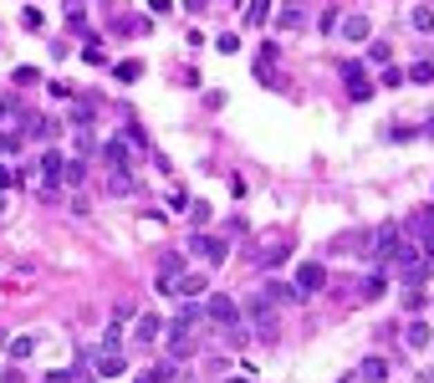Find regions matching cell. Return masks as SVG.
Wrapping results in <instances>:
<instances>
[{
    "label": "cell",
    "mask_w": 434,
    "mask_h": 383,
    "mask_svg": "<svg viewBox=\"0 0 434 383\" xmlns=\"http://www.w3.org/2000/svg\"><path fill=\"white\" fill-rule=\"evenodd\" d=\"M404 235L419 245V256L434 266V205H424V209H414L409 215V225H404Z\"/></svg>",
    "instance_id": "cell-1"
},
{
    "label": "cell",
    "mask_w": 434,
    "mask_h": 383,
    "mask_svg": "<svg viewBox=\"0 0 434 383\" xmlns=\"http://www.w3.org/2000/svg\"><path fill=\"white\" fill-rule=\"evenodd\" d=\"M205 322H215V327H225V333H235V327H240V301L225 297V292H209V297H205Z\"/></svg>",
    "instance_id": "cell-2"
},
{
    "label": "cell",
    "mask_w": 434,
    "mask_h": 383,
    "mask_svg": "<svg viewBox=\"0 0 434 383\" xmlns=\"http://www.w3.org/2000/svg\"><path fill=\"white\" fill-rule=\"evenodd\" d=\"M240 322H251L256 333H276V301L266 292H251L245 307H240Z\"/></svg>",
    "instance_id": "cell-3"
},
{
    "label": "cell",
    "mask_w": 434,
    "mask_h": 383,
    "mask_svg": "<svg viewBox=\"0 0 434 383\" xmlns=\"http://www.w3.org/2000/svg\"><path fill=\"white\" fill-rule=\"evenodd\" d=\"M399 241H404V225H399V220H384V225L373 230V261H378V271H384L388 261H393Z\"/></svg>",
    "instance_id": "cell-4"
},
{
    "label": "cell",
    "mask_w": 434,
    "mask_h": 383,
    "mask_svg": "<svg viewBox=\"0 0 434 383\" xmlns=\"http://www.w3.org/2000/svg\"><path fill=\"white\" fill-rule=\"evenodd\" d=\"M296 292L301 297H317L322 292V286H327V266H322V261H301V266H296Z\"/></svg>",
    "instance_id": "cell-5"
},
{
    "label": "cell",
    "mask_w": 434,
    "mask_h": 383,
    "mask_svg": "<svg viewBox=\"0 0 434 383\" xmlns=\"http://www.w3.org/2000/svg\"><path fill=\"white\" fill-rule=\"evenodd\" d=\"M189 250H194L200 261H209V266H220V261H225V235H205V230H194Z\"/></svg>",
    "instance_id": "cell-6"
},
{
    "label": "cell",
    "mask_w": 434,
    "mask_h": 383,
    "mask_svg": "<svg viewBox=\"0 0 434 383\" xmlns=\"http://www.w3.org/2000/svg\"><path fill=\"white\" fill-rule=\"evenodd\" d=\"M62 164H67V153H57V149H46L41 158H36V174H41L46 189H57V184H62Z\"/></svg>",
    "instance_id": "cell-7"
},
{
    "label": "cell",
    "mask_w": 434,
    "mask_h": 383,
    "mask_svg": "<svg viewBox=\"0 0 434 383\" xmlns=\"http://www.w3.org/2000/svg\"><path fill=\"white\" fill-rule=\"evenodd\" d=\"M26 133H31V138H41L46 149H51V143L62 138V123H57V118H26Z\"/></svg>",
    "instance_id": "cell-8"
},
{
    "label": "cell",
    "mask_w": 434,
    "mask_h": 383,
    "mask_svg": "<svg viewBox=\"0 0 434 383\" xmlns=\"http://www.w3.org/2000/svg\"><path fill=\"white\" fill-rule=\"evenodd\" d=\"M159 333H164V322H159L153 312H143L138 327H133V342H138V348H153V342H159Z\"/></svg>",
    "instance_id": "cell-9"
},
{
    "label": "cell",
    "mask_w": 434,
    "mask_h": 383,
    "mask_svg": "<svg viewBox=\"0 0 434 383\" xmlns=\"http://www.w3.org/2000/svg\"><path fill=\"white\" fill-rule=\"evenodd\" d=\"M358 297H363V301H384V297H388V276H384V271H368L363 281H358Z\"/></svg>",
    "instance_id": "cell-10"
},
{
    "label": "cell",
    "mask_w": 434,
    "mask_h": 383,
    "mask_svg": "<svg viewBox=\"0 0 434 383\" xmlns=\"http://www.w3.org/2000/svg\"><path fill=\"white\" fill-rule=\"evenodd\" d=\"M92 373H102V378H123V373H128V358H123V353H102V358H92Z\"/></svg>",
    "instance_id": "cell-11"
},
{
    "label": "cell",
    "mask_w": 434,
    "mask_h": 383,
    "mask_svg": "<svg viewBox=\"0 0 434 383\" xmlns=\"http://www.w3.org/2000/svg\"><path fill=\"white\" fill-rule=\"evenodd\" d=\"M261 292H266V297L276 301V307H286V301H301V292H296L292 281H266V286H261Z\"/></svg>",
    "instance_id": "cell-12"
},
{
    "label": "cell",
    "mask_w": 434,
    "mask_h": 383,
    "mask_svg": "<svg viewBox=\"0 0 434 383\" xmlns=\"http://www.w3.org/2000/svg\"><path fill=\"white\" fill-rule=\"evenodd\" d=\"M358 383H388V363H384V358H363Z\"/></svg>",
    "instance_id": "cell-13"
},
{
    "label": "cell",
    "mask_w": 434,
    "mask_h": 383,
    "mask_svg": "<svg viewBox=\"0 0 434 383\" xmlns=\"http://www.w3.org/2000/svg\"><path fill=\"white\" fill-rule=\"evenodd\" d=\"M286 256H292V245H286V241H276V245H266V250L256 256V266H261V271H271V266H281Z\"/></svg>",
    "instance_id": "cell-14"
},
{
    "label": "cell",
    "mask_w": 434,
    "mask_h": 383,
    "mask_svg": "<svg viewBox=\"0 0 434 383\" xmlns=\"http://www.w3.org/2000/svg\"><path fill=\"white\" fill-rule=\"evenodd\" d=\"M337 31H343L348 41H368V31H373V26H368V16H348V21H337Z\"/></svg>",
    "instance_id": "cell-15"
},
{
    "label": "cell",
    "mask_w": 434,
    "mask_h": 383,
    "mask_svg": "<svg viewBox=\"0 0 434 383\" xmlns=\"http://www.w3.org/2000/svg\"><path fill=\"white\" fill-rule=\"evenodd\" d=\"M174 373H179V363H174V358H164V363H153L138 383H174Z\"/></svg>",
    "instance_id": "cell-16"
},
{
    "label": "cell",
    "mask_w": 434,
    "mask_h": 383,
    "mask_svg": "<svg viewBox=\"0 0 434 383\" xmlns=\"http://www.w3.org/2000/svg\"><path fill=\"white\" fill-rule=\"evenodd\" d=\"M128 149H133V143H128V138H113L108 149H102V158H108L113 169H128Z\"/></svg>",
    "instance_id": "cell-17"
},
{
    "label": "cell",
    "mask_w": 434,
    "mask_h": 383,
    "mask_svg": "<svg viewBox=\"0 0 434 383\" xmlns=\"http://www.w3.org/2000/svg\"><path fill=\"white\" fill-rule=\"evenodd\" d=\"M409 26H414L419 36H429V31H434V6H414V10H409Z\"/></svg>",
    "instance_id": "cell-18"
},
{
    "label": "cell",
    "mask_w": 434,
    "mask_h": 383,
    "mask_svg": "<svg viewBox=\"0 0 434 383\" xmlns=\"http://www.w3.org/2000/svg\"><path fill=\"white\" fill-rule=\"evenodd\" d=\"M82 179H87V164H82V158H67V164H62V184H67V189H77Z\"/></svg>",
    "instance_id": "cell-19"
},
{
    "label": "cell",
    "mask_w": 434,
    "mask_h": 383,
    "mask_svg": "<svg viewBox=\"0 0 434 383\" xmlns=\"http://www.w3.org/2000/svg\"><path fill=\"white\" fill-rule=\"evenodd\" d=\"M21 143H26L21 128H0V158H6V153H21Z\"/></svg>",
    "instance_id": "cell-20"
},
{
    "label": "cell",
    "mask_w": 434,
    "mask_h": 383,
    "mask_svg": "<svg viewBox=\"0 0 434 383\" xmlns=\"http://www.w3.org/2000/svg\"><path fill=\"white\" fill-rule=\"evenodd\" d=\"M276 26L296 31V26H307V16H301V6H281V10H276Z\"/></svg>",
    "instance_id": "cell-21"
},
{
    "label": "cell",
    "mask_w": 434,
    "mask_h": 383,
    "mask_svg": "<svg viewBox=\"0 0 434 383\" xmlns=\"http://www.w3.org/2000/svg\"><path fill=\"white\" fill-rule=\"evenodd\" d=\"M117 348H123V322L113 317V322H108V333H102V353H117Z\"/></svg>",
    "instance_id": "cell-22"
},
{
    "label": "cell",
    "mask_w": 434,
    "mask_h": 383,
    "mask_svg": "<svg viewBox=\"0 0 434 383\" xmlns=\"http://www.w3.org/2000/svg\"><path fill=\"white\" fill-rule=\"evenodd\" d=\"M429 337H434V333H429V322H414L409 333H404V342H409V348H429Z\"/></svg>",
    "instance_id": "cell-23"
},
{
    "label": "cell",
    "mask_w": 434,
    "mask_h": 383,
    "mask_svg": "<svg viewBox=\"0 0 434 383\" xmlns=\"http://www.w3.org/2000/svg\"><path fill=\"white\" fill-rule=\"evenodd\" d=\"M113 77H117V82H138V77H143V62H117Z\"/></svg>",
    "instance_id": "cell-24"
},
{
    "label": "cell",
    "mask_w": 434,
    "mask_h": 383,
    "mask_svg": "<svg viewBox=\"0 0 434 383\" xmlns=\"http://www.w3.org/2000/svg\"><path fill=\"white\" fill-rule=\"evenodd\" d=\"M409 82H434V57L414 62V67H409Z\"/></svg>",
    "instance_id": "cell-25"
},
{
    "label": "cell",
    "mask_w": 434,
    "mask_h": 383,
    "mask_svg": "<svg viewBox=\"0 0 434 383\" xmlns=\"http://www.w3.org/2000/svg\"><path fill=\"white\" fill-rule=\"evenodd\" d=\"M31 353H36V337H10V358H31Z\"/></svg>",
    "instance_id": "cell-26"
},
{
    "label": "cell",
    "mask_w": 434,
    "mask_h": 383,
    "mask_svg": "<svg viewBox=\"0 0 434 383\" xmlns=\"http://www.w3.org/2000/svg\"><path fill=\"white\" fill-rule=\"evenodd\" d=\"M337 77H343V82H363V62H343V67H337Z\"/></svg>",
    "instance_id": "cell-27"
},
{
    "label": "cell",
    "mask_w": 434,
    "mask_h": 383,
    "mask_svg": "<svg viewBox=\"0 0 434 383\" xmlns=\"http://www.w3.org/2000/svg\"><path fill=\"white\" fill-rule=\"evenodd\" d=\"M10 82H16V87H36V82H41V72H36V67H16Z\"/></svg>",
    "instance_id": "cell-28"
},
{
    "label": "cell",
    "mask_w": 434,
    "mask_h": 383,
    "mask_svg": "<svg viewBox=\"0 0 434 383\" xmlns=\"http://www.w3.org/2000/svg\"><path fill=\"white\" fill-rule=\"evenodd\" d=\"M348 97L352 102H368V97H373V82H368V77H363V82H348Z\"/></svg>",
    "instance_id": "cell-29"
},
{
    "label": "cell",
    "mask_w": 434,
    "mask_h": 383,
    "mask_svg": "<svg viewBox=\"0 0 434 383\" xmlns=\"http://www.w3.org/2000/svg\"><path fill=\"white\" fill-rule=\"evenodd\" d=\"M404 307H409V312H419V307H429V297H424V292H419V286L409 281V292H404Z\"/></svg>",
    "instance_id": "cell-30"
},
{
    "label": "cell",
    "mask_w": 434,
    "mask_h": 383,
    "mask_svg": "<svg viewBox=\"0 0 434 383\" xmlns=\"http://www.w3.org/2000/svg\"><path fill=\"white\" fill-rule=\"evenodd\" d=\"M378 87H388V92L404 87V72H399V67H384V72H378Z\"/></svg>",
    "instance_id": "cell-31"
},
{
    "label": "cell",
    "mask_w": 434,
    "mask_h": 383,
    "mask_svg": "<svg viewBox=\"0 0 434 383\" xmlns=\"http://www.w3.org/2000/svg\"><path fill=\"white\" fill-rule=\"evenodd\" d=\"M41 21H46V16H41L36 6H26V10H21V26H26V31H41Z\"/></svg>",
    "instance_id": "cell-32"
},
{
    "label": "cell",
    "mask_w": 434,
    "mask_h": 383,
    "mask_svg": "<svg viewBox=\"0 0 434 383\" xmlns=\"http://www.w3.org/2000/svg\"><path fill=\"white\" fill-rule=\"evenodd\" d=\"M271 16V0H256V6L251 10H245V21H251V26H261V21H266Z\"/></svg>",
    "instance_id": "cell-33"
},
{
    "label": "cell",
    "mask_w": 434,
    "mask_h": 383,
    "mask_svg": "<svg viewBox=\"0 0 434 383\" xmlns=\"http://www.w3.org/2000/svg\"><path fill=\"white\" fill-rule=\"evenodd\" d=\"M215 46L225 51V57H235V51H240V36H235V31H225V36H215Z\"/></svg>",
    "instance_id": "cell-34"
},
{
    "label": "cell",
    "mask_w": 434,
    "mask_h": 383,
    "mask_svg": "<svg viewBox=\"0 0 434 383\" xmlns=\"http://www.w3.org/2000/svg\"><path fill=\"white\" fill-rule=\"evenodd\" d=\"M72 123H77V128H92V102H77V113H72Z\"/></svg>",
    "instance_id": "cell-35"
},
{
    "label": "cell",
    "mask_w": 434,
    "mask_h": 383,
    "mask_svg": "<svg viewBox=\"0 0 434 383\" xmlns=\"http://www.w3.org/2000/svg\"><path fill=\"white\" fill-rule=\"evenodd\" d=\"M164 205H169V209H189V194H184V189H169Z\"/></svg>",
    "instance_id": "cell-36"
},
{
    "label": "cell",
    "mask_w": 434,
    "mask_h": 383,
    "mask_svg": "<svg viewBox=\"0 0 434 383\" xmlns=\"http://www.w3.org/2000/svg\"><path fill=\"white\" fill-rule=\"evenodd\" d=\"M388 57H393V51H388L384 41H373V51H368V62H378V67H388Z\"/></svg>",
    "instance_id": "cell-37"
},
{
    "label": "cell",
    "mask_w": 434,
    "mask_h": 383,
    "mask_svg": "<svg viewBox=\"0 0 434 383\" xmlns=\"http://www.w3.org/2000/svg\"><path fill=\"white\" fill-rule=\"evenodd\" d=\"M149 10H153V16H169V10H174V0H149Z\"/></svg>",
    "instance_id": "cell-38"
},
{
    "label": "cell",
    "mask_w": 434,
    "mask_h": 383,
    "mask_svg": "<svg viewBox=\"0 0 434 383\" xmlns=\"http://www.w3.org/2000/svg\"><path fill=\"white\" fill-rule=\"evenodd\" d=\"M0 383H26V373H21V368H6V373H0Z\"/></svg>",
    "instance_id": "cell-39"
},
{
    "label": "cell",
    "mask_w": 434,
    "mask_h": 383,
    "mask_svg": "<svg viewBox=\"0 0 434 383\" xmlns=\"http://www.w3.org/2000/svg\"><path fill=\"white\" fill-rule=\"evenodd\" d=\"M10 184H16V174H10V169L0 164V189H10Z\"/></svg>",
    "instance_id": "cell-40"
},
{
    "label": "cell",
    "mask_w": 434,
    "mask_h": 383,
    "mask_svg": "<svg viewBox=\"0 0 434 383\" xmlns=\"http://www.w3.org/2000/svg\"><path fill=\"white\" fill-rule=\"evenodd\" d=\"M424 133H429V138H434V118H429V123H424Z\"/></svg>",
    "instance_id": "cell-41"
},
{
    "label": "cell",
    "mask_w": 434,
    "mask_h": 383,
    "mask_svg": "<svg viewBox=\"0 0 434 383\" xmlns=\"http://www.w3.org/2000/svg\"><path fill=\"white\" fill-rule=\"evenodd\" d=\"M225 383H251V378H225Z\"/></svg>",
    "instance_id": "cell-42"
},
{
    "label": "cell",
    "mask_w": 434,
    "mask_h": 383,
    "mask_svg": "<svg viewBox=\"0 0 434 383\" xmlns=\"http://www.w3.org/2000/svg\"><path fill=\"white\" fill-rule=\"evenodd\" d=\"M0 209H6V189H0Z\"/></svg>",
    "instance_id": "cell-43"
}]
</instances>
